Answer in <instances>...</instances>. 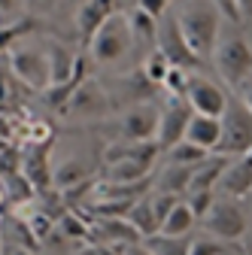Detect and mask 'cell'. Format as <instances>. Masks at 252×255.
<instances>
[{"instance_id":"6da1fadb","label":"cell","mask_w":252,"mask_h":255,"mask_svg":"<svg viewBox=\"0 0 252 255\" xmlns=\"http://www.w3.org/2000/svg\"><path fill=\"white\" fill-rule=\"evenodd\" d=\"M222 12L213 0H182L176 9V24L182 30V37L201 61L213 58V49L222 34Z\"/></svg>"},{"instance_id":"7a4b0ae2","label":"cell","mask_w":252,"mask_h":255,"mask_svg":"<svg viewBox=\"0 0 252 255\" xmlns=\"http://www.w3.org/2000/svg\"><path fill=\"white\" fill-rule=\"evenodd\" d=\"M85 52L91 55L94 64H104V67L119 64V61L128 58L131 52H137L128 15H125V12H113V15L98 27V34L91 37V43L85 46Z\"/></svg>"},{"instance_id":"3957f363","label":"cell","mask_w":252,"mask_h":255,"mask_svg":"<svg viewBox=\"0 0 252 255\" xmlns=\"http://www.w3.org/2000/svg\"><path fill=\"white\" fill-rule=\"evenodd\" d=\"M213 64L219 79L237 91L252 76V46L240 34H228V37L219 34V43L213 49Z\"/></svg>"},{"instance_id":"277c9868","label":"cell","mask_w":252,"mask_h":255,"mask_svg":"<svg viewBox=\"0 0 252 255\" xmlns=\"http://www.w3.org/2000/svg\"><path fill=\"white\" fill-rule=\"evenodd\" d=\"M201 231L219 237V240H231L240 243L246 228H249V213L237 198H225V195H216L213 207L204 213V219L198 222Z\"/></svg>"},{"instance_id":"5b68a950","label":"cell","mask_w":252,"mask_h":255,"mask_svg":"<svg viewBox=\"0 0 252 255\" xmlns=\"http://www.w3.org/2000/svg\"><path fill=\"white\" fill-rule=\"evenodd\" d=\"M9 70L12 76L30 88V91H46L52 82V70H49V52L46 43L34 46V43H15L9 52Z\"/></svg>"},{"instance_id":"8992f818","label":"cell","mask_w":252,"mask_h":255,"mask_svg":"<svg viewBox=\"0 0 252 255\" xmlns=\"http://www.w3.org/2000/svg\"><path fill=\"white\" fill-rule=\"evenodd\" d=\"M219 122H222V137H219V146L216 152L222 155H243L252 149V110L237 98H228L225 104V113L219 116Z\"/></svg>"},{"instance_id":"52a82bcc","label":"cell","mask_w":252,"mask_h":255,"mask_svg":"<svg viewBox=\"0 0 252 255\" xmlns=\"http://www.w3.org/2000/svg\"><path fill=\"white\" fill-rule=\"evenodd\" d=\"M113 110H116V107H113L110 91H107L98 79L88 76V79H82V82L73 88V94L67 98V104L61 107L58 113H61V116H70V119L88 122V119H107Z\"/></svg>"},{"instance_id":"ba28073f","label":"cell","mask_w":252,"mask_h":255,"mask_svg":"<svg viewBox=\"0 0 252 255\" xmlns=\"http://www.w3.org/2000/svg\"><path fill=\"white\" fill-rule=\"evenodd\" d=\"M192 104L185 98H170L158 107V131H155V143H158L161 152H167L170 146H176L182 137H185V128H188V119H192Z\"/></svg>"},{"instance_id":"9c48e42d","label":"cell","mask_w":252,"mask_h":255,"mask_svg":"<svg viewBox=\"0 0 252 255\" xmlns=\"http://www.w3.org/2000/svg\"><path fill=\"white\" fill-rule=\"evenodd\" d=\"M155 131H158V107L155 101H146L122 110L116 140H155Z\"/></svg>"},{"instance_id":"30bf717a","label":"cell","mask_w":252,"mask_h":255,"mask_svg":"<svg viewBox=\"0 0 252 255\" xmlns=\"http://www.w3.org/2000/svg\"><path fill=\"white\" fill-rule=\"evenodd\" d=\"M110 98H113V107H134V104H146V101H155V94L161 91V85H155L152 79H146V73L137 67L134 73H125L119 79H113V85L107 88Z\"/></svg>"},{"instance_id":"8fae6325","label":"cell","mask_w":252,"mask_h":255,"mask_svg":"<svg viewBox=\"0 0 252 255\" xmlns=\"http://www.w3.org/2000/svg\"><path fill=\"white\" fill-rule=\"evenodd\" d=\"M158 46L167 58H170V64H176V67H185V70H195L198 64H201V58L188 49V43H185V37H182V30H179V24H176V15H161L158 18Z\"/></svg>"},{"instance_id":"7c38bea8","label":"cell","mask_w":252,"mask_h":255,"mask_svg":"<svg viewBox=\"0 0 252 255\" xmlns=\"http://www.w3.org/2000/svg\"><path fill=\"white\" fill-rule=\"evenodd\" d=\"M91 240H94V246L125 249V246L140 243L143 234L128 222V216H98V219L91 222Z\"/></svg>"},{"instance_id":"4fadbf2b","label":"cell","mask_w":252,"mask_h":255,"mask_svg":"<svg viewBox=\"0 0 252 255\" xmlns=\"http://www.w3.org/2000/svg\"><path fill=\"white\" fill-rule=\"evenodd\" d=\"M249 191H252V149L243 155H231L222 179L216 185V195L237 198V201L249 198Z\"/></svg>"},{"instance_id":"5bb4252c","label":"cell","mask_w":252,"mask_h":255,"mask_svg":"<svg viewBox=\"0 0 252 255\" xmlns=\"http://www.w3.org/2000/svg\"><path fill=\"white\" fill-rule=\"evenodd\" d=\"M185 101L192 104L195 113L222 116L225 113V104H228V94H225V88L219 85V82L192 73V79H188V91H185Z\"/></svg>"},{"instance_id":"9a60e30c","label":"cell","mask_w":252,"mask_h":255,"mask_svg":"<svg viewBox=\"0 0 252 255\" xmlns=\"http://www.w3.org/2000/svg\"><path fill=\"white\" fill-rule=\"evenodd\" d=\"M116 12V0H82V6L76 9V34L88 46L91 37L98 34V27Z\"/></svg>"},{"instance_id":"2e32d148","label":"cell","mask_w":252,"mask_h":255,"mask_svg":"<svg viewBox=\"0 0 252 255\" xmlns=\"http://www.w3.org/2000/svg\"><path fill=\"white\" fill-rule=\"evenodd\" d=\"M49 149H52V143H34V149L27 155H21V173L30 179V185L37 191H46L49 185H55L52 182L55 164L49 161Z\"/></svg>"},{"instance_id":"e0dca14e","label":"cell","mask_w":252,"mask_h":255,"mask_svg":"<svg viewBox=\"0 0 252 255\" xmlns=\"http://www.w3.org/2000/svg\"><path fill=\"white\" fill-rule=\"evenodd\" d=\"M158 155H131V158H119V161L107 164V179L113 182H143L152 179V167Z\"/></svg>"},{"instance_id":"ac0fdd59","label":"cell","mask_w":252,"mask_h":255,"mask_svg":"<svg viewBox=\"0 0 252 255\" xmlns=\"http://www.w3.org/2000/svg\"><path fill=\"white\" fill-rule=\"evenodd\" d=\"M219 137H222V122H219V116L192 113L188 128H185V140H188V143H195V146H201V149H207V152H216Z\"/></svg>"},{"instance_id":"d6986e66","label":"cell","mask_w":252,"mask_h":255,"mask_svg":"<svg viewBox=\"0 0 252 255\" xmlns=\"http://www.w3.org/2000/svg\"><path fill=\"white\" fill-rule=\"evenodd\" d=\"M225 167H228V155L210 152L204 161L195 164V173H192V185H188V191H201V188L216 191V185H219V179H222Z\"/></svg>"},{"instance_id":"ffe728a7","label":"cell","mask_w":252,"mask_h":255,"mask_svg":"<svg viewBox=\"0 0 252 255\" xmlns=\"http://www.w3.org/2000/svg\"><path fill=\"white\" fill-rule=\"evenodd\" d=\"M46 52H49V70H52V82L49 85H64V82H70L79 55L70 52L64 43H46Z\"/></svg>"},{"instance_id":"44dd1931","label":"cell","mask_w":252,"mask_h":255,"mask_svg":"<svg viewBox=\"0 0 252 255\" xmlns=\"http://www.w3.org/2000/svg\"><path fill=\"white\" fill-rule=\"evenodd\" d=\"M198 228V216L192 213V207L185 204V198H179L173 204V210L164 216L158 234H170V237H182V234H192Z\"/></svg>"},{"instance_id":"7402d4cb","label":"cell","mask_w":252,"mask_h":255,"mask_svg":"<svg viewBox=\"0 0 252 255\" xmlns=\"http://www.w3.org/2000/svg\"><path fill=\"white\" fill-rule=\"evenodd\" d=\"M128 222L143 234V240L146 237H152V234H158V219H155V207H152V191H146V195H140L131 207H128Z\"/></svg>"},{"instance_id":"603a6c76","label":"cell","mask_w":252,"mask_h":255,"mask_svg":"<svg viewBox=\"0 0 252 255\" xmlns=\"http://www.w3.org/2000/svg\"><path fill=\"white\" fill-rule=\"evenodd\" d=\"M128 21H131L134 46H137V49H143V52L155 49V43H158V18L149 15V12H143V9L137 6V9L128 15Z\"/></svg>"},{"instance_id":"cb8c5ba5","label":"cell","mask_w":252,"mask_h":255,"mask_svg":"<svg viewBox=\"0 0 252 255\" xmlns=\"http://www.w3.org/2000/svg\"><path fill=\"white\" fill-rule=\"evenodd\" d=\"M192 173H195V164H167V170L158 176V191H167V195H179L185 198L188 185H192Z\"/></svg>"},{"instance_id":"d4e9b609","label":"cell","mask_w":252,"mask_h":255,"mask_svg":"<svg viewBox=\"0 0 252 255\" xmlns=\"http://www.w3.org/2000/svg\"><path fill=\"white\" fill-rule=\"evenodd\" d=\"M243 246L231 243V240H219L213 234L207 237H192V246H188V255H240Z\"/></svg>"},{"instance_id":"484cf974","label":"cell","mask_w":252,"mask_h":255,"mask_svg":"<svg viewBox=\"0 0 252 255\" xmlns=\"http://www.w3.org/2000/svg\"><path fill=\"white\" fill-rule=\"evenodd\" d=\"M155 255H188V246H192V237H170V234H152L143 240Z\"/></svg>"},{"instance_id":"4316f807","label":"cell","mask_w":252,"mask_h":255,"mask_svg":"<svg viewBox=\"0 0 252 255\" xmlns=\"http://www.w3.org/2000/svg\"><path fill=\"white\" fill-rule=\"evenodd\" d=\"M82 179H88V167L82 161H76V158H67V161L55 164V170H52V182L61 191L70 188V185H76V182H82Z\"/></svg>"},{"instance_id":"83f0119b","label":"cell","mask_w":252,"mask_h":255,"mask_svg":"<svg viewBox=\"0 0 252 255\" xmlns=\"http://www.w3.org/2000/svg\"><path fill=\"white\" fill-rule=\"evenodd\" d=\"M34 30H37V21L30 15H21V18L3 24V27H0V52H9L18 40H24L27 34H34Z\"/></svg>"},{"instance_id":"f1b7e54d","label":"cell","mask_w":252,"mask_h":255,"mask_svg":"<svg viewBox=\"0 0 252 255\" xmlns=\"http://www.w3.org/2000/svg\"><path fill=\"white\" fill-rule=\"evenodd\" d=\"M170 67H173L170 58H167L158 46L149 49V52L143 55V64H140V70L146 73V79H152L155 85H161V82H164V76H167V70H170Z\"/></svg>"},{"instance_id":"f546056e","label":"cell","mask_w":252,"mask_h":255,"mask_svg":"<svg viewBox=\"0 0 252 255\" xmlns=\"http://www.w3.org/2000/svg\"><path fill=\"white\" fill-rule=\"evenodd\" d=\"M210 152L207 149H201V146H195V143H188L185 137L176 143V146H170L167 149V158L173 164H198V161H204Z\"/></svg>"},{"instance_id":"4dcf8cb0","label":"cell","mask_w":252,"mask_h":255,"mask_svg":"<svg viewBox=\"0 0 252 255\" xmlns=\"http://www.w3.org/2000/svg\"><path fill=\"white\" fill-rule=\"evenodd\" d=\"M188 79H192V70H185V67H173L167 70L164 82H161V91L170 94V98H185V91H188Z\"/></svg>"},{"instance_id":"1f68e13d","label":"cell","mask_w":252,"mask_h":255,"mask_svg":"<svg viewBox=\"0 0 252 255\" xmlns=\"http://www.w3.org/2000/svg\"><path fill=\"white\" fill-rule=\"evenodd\" d=\"M213 201H216V191H210V188H201V191H185V204L192 207V213L198 216V222L204 219V213L213 207Z\"/></svg>"},{"instance_id":"d6a6232c","label":"cell","mask_w":252,"mask_h":255,"mask_svg":"<svg viewBox=\"0 0 252 255\" xmlns=\"http://www.w3.org/2000/svg\"><path fill=\"white\" fill-rule=\"evenodd\" d=\"M213 3L219 6V12H222L231 24H240L243 18H240V9H237V0H213Z\"/></svg>"},{"instance_id":"836d02e7","label":"cell","mask_w":252,"mask_h":255,"mask_svg":"<svg viewBox=\"0 0 252 255\" xmlns=\"http://www.w3.org/2000/svg\"><path fill=\"white\" fill-rule=\"evenodd\" d=\"M137 6H140L143 12L155 15V18H161V15L167 12V0H137Z\"/></svg>"},{"instance_id":"e575fe53","label":"cell","mask_w":252,"mask_h":255,"mask_svg":"<svg viewBox=\"0 0 252 255\" xmlns=\"http://www.w3.org/2000/svg\"><path fill=\"white\" fill-rule=\"evenodd\" d=\"M18 12H21V3H18V0H0V18L15 21V18H21Z\"/></svg>"},{"instance_id":"d590c367","label":"cell","mask_w":252,"mask_h":255,"mask_svg":"<svg viewBox=\"0 0 252 255\" xmlns=\"http://www.w3.org/2000/svg\"><path fill=\"white\" fill-rule=\"evenodd\" d=\"M237 94H240V101H243V104L252 110V76H249V79H246V82L237 88Z\"/></svg>"},{"instance_id":"8d00e7d4","label":"cell","mask_w":252,"mask_h":255,"mask_svg":"<svg viewBox=\"0 0 252 255\" xmlns=\"http://www.w3.org/2000/svg\"><path fill=\"white\" fill-rule=\"evenodd\" d=\"M125 255H155V252L140 240V243H134V246H125Z\"/></svg>"},{"instance_id":"74e56055","label":"cell","mask_w":252,"mask_h":255,"mask_svg":"<svg viewBox=\"0 0 252 255\" xmlns=\"http://www.w3.org/2000/svg\"><path fill=\"white\" fill-rule=\"evenodd\" d=\"M237 9L243 21H252V0H237Z\"/></svg>"},{"instance_id":"f35d334b","label":"cell","mask_w":252,"mask_h":255,"mask_svg":"<svg viewBox=\"0 0 252 255\" xmlns=\"http://www.w3.org/2000/svg\"><path fill=\"white\" fill-rule=\"evenodd\" d=\"M6 207H9V195H6V179L0 176V213H6Z\"/></svg>"},{"instance_id":"ab89813d","label":"cell","mask_w":252,"mask_h":255,"mask_svg":"<svg viewBox=\"0 0 252 255\" xmlns=\"http://www.w3.org/2000/svg\"><path fill=\"white\" fill-rule=\"evenodd\" d=\"M94 255H125V249H116V246H98Z\"/></svg>"},{"instance_id":"60d3db41","label":"cell","mask_w":252,"mask_h":255,"mask_svg":"<svg viewBox=\"0 0 252 255\" xmlns=\"http://www.w3.org/2000/svg\"><path fill=\"white\" fill-rule=\"evenodd\" d=\"M246 213L252 216V191H249V207H246Z\"/></svg>"},{"instance_id":"b9f144b4","label":"cell","mask_w":252,"mask_h":255,"mask_svg":"<svg viewBox=\"0 0 252 255\" xmlns=\"http://www.w3.org/2000/svg\"><path fill=\"white\" fill-rule=\"evenodd\" d=\"M18 255H30V252H24V249H21V252H18Z\"/></svg>"},{"instance_id":"7bdbcfd3","label":"cell","mask_w":252,"mask_h":255,"mask_svg":"<svg viewBox=\"0 0 252 255\" xmlns=\"http://www.w3.org/2000/svg\"><path fill=\"white\" fill-rule=\"evenodd\" d=\"M240 255H252V252H246V249H243V252H240Z\"/></svg>"},{"instance_id":"ee69618b","label":"cell","mask_w":252,"mask_h":255,"mask_svg":"<svg viewBox=\"0 0 252 255\" xmlns=\"http://www.w3.org/2000/svg\"><path fill=\"white\" fill-rule=\"evenodd\" d=\"M167 3H173V0H167Z\"/></svg>"},{"instance_id":"f6af8a7d","label":"cell","mask_w":252,"mask_h":255,"mask_svg":"<svg viewBox=\"0 0 252 255\" xmlns=\"http://www.w3.org/2000/svg\"><path fill=\"white\" fill-rule=\"evenodd\" d=\"M0 252H3V246H0Z\"/></svg>"}]
</instances>
